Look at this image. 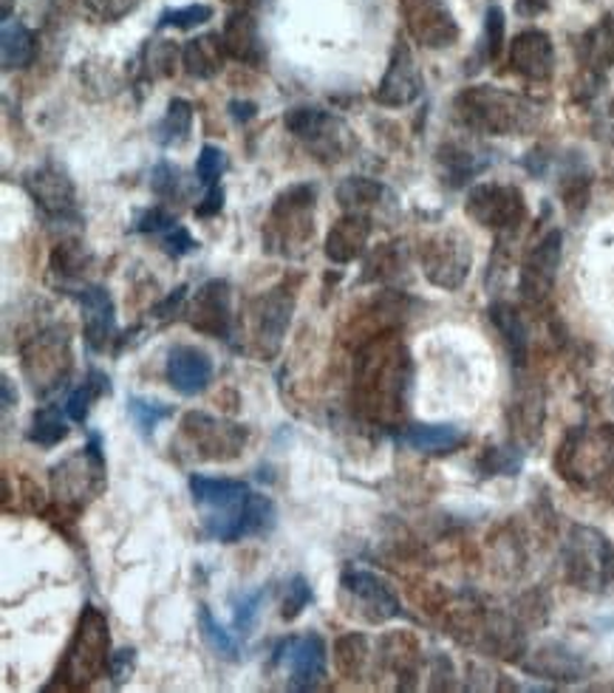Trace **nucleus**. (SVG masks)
Wrapping results in <instances>:
<instances>
[{
  "instance_id": "obj_30",
  "label": "nucleus",
  "mask_w": 614,
  "mask_h": 693,
  "mask_svg": "<svg viewBox=\"0 0 614 693\" xmlns=\"http://www.w3.org/2000/svg\"><path fill=\"white\" fill-rule=\"evenodd\" d=\"M437 165L442 170L445 185L461 187L467 182H474L479 173L490 167V159L479 150L467 148V145H442L437 154Z\"/></svg>"
},
{
  "instance_id": "obj_13",
  "label": "nucleus",
  "mask_w": 614,
  "mask_h": 693,
  "mask_svg": "<svg viewBox=\"0 0 614 693\" xmlns=\"http://www.w3.org/2000/svg\"><path fill=\"white\" fill-rule=\"evenodd\" d=\"M272 663L286 668V680L292 691H318L329 676V648L327 640L318 632L298 634L277 643Z\"/></svg>"
},
{
  "instance_id": "obj_48",
  "label": "nucleus",
  "mask_w": 614,
  "mask_h": 693,
  "mask_svg": "<svg viewBox=\"0 0 614 693\" xmlns=\"http://www.w3.org/2000/svg\"><path fill=\"white\" fill-rule=\"evenodd\" d=\"M213 18V9L204 3H193L185 9H167L159 18V29H196V26L207 23Z\"/></svg>"
},
{
  "instance_id": "obj_9",
  "label": "nucleus",
  "mask_w": 614,
  "mask_h": 693,
  "mask_svg": "<svg viewBox=\"0 0 614 693\" xmlns=\"http://www.w3.org/2000/svg\"><path fill=\"white\" fill-rule=\"evenodd\" d=\"M340 603H343L345 614L371 623V626H382L402 614V601L391 583L377 572L354 569V566H349L340 575Z\"/></svg>"
},
{
  "instance_id": "obj_4",
  "label": "nucleus",
  "mask_w": 614,
  "mask_h": 693,
  "mask_svg": "<svg viewBox=\"0 0 614 693\" xmlns=\"http://www.w3.org/2000/svg\"><path fill=\"white\" fill-rule=\"evenodd\" d=\"M561 479L581 490L603 485L614 472V428L612 424H581L572 428L555 456Z\"/></svg>"
},
{
  "instance_id": "obj_42",
  "label": "nucleus",
  "mask_w": 614,
  "mask_h": 693,
  "mask_svg": "<svg viewBox=\"0 0 614 693\" xmlns=\"http://www.w3.org/2000/svg\"><path fill=\"white\" fill-rule=\"evenodd\" d=\"M510 419L527 442H535L540 424H544V399H540V393L533 391V388H524L518 393L516 406L510 408Z\"/></svg>"
},
{
  "instance_id": "obj_38",
  "label": "nucleus",
  "mask_w": 614,
  "mask_h": 693,
  "mask_svg": "<svg viewBox=\"0 0 614 693\" xmlns=\"http://www.w3.org/2000/svg\"><path fill=\"white\" fill-rule=\"evenodd\" d=\"M173 413H176V406H170V402H162V399H154V397H130L128 399L130 422H134V428L139 430L145 439H148V436H154V430L159 428L162 422L173 419Z\"/></svg>"
},
{
  "instance_id": "obj_33",
  "label": "nucleus",
  "mask_w": 614,
  "mask_h": 693,
  "mask_svg": "<svg viewBox=\"0 0 614 693\" xmlns=\"http://www.w3.org/2000/svg\"><path fill=\"white\" fill-rule=\"evenodd\" d=\"M35 57H38L35 35L20 20H3V31H0V60H3V71L29 68L35 62Z\"/></svg>"
},
{
  "instance_id": "obj_49",
  "label": "nucleus",
  "mask_w": 614,
  "mask_h": 693,
  "mask_svg": "<svg viewBox=\"0 0 614 693\" xmlns=\"http://www.w3.org/2000/svg\"><path fill=\"white\" fill-rule=\"evenodd\" d=\"M150 191L162 198H173L176 202L182 196V173L178 167H173L170 162H159L150 173Z\"/></svg>"
},
{
  "instance_id": "obj_7",
  "label": "nucleus",
  "mask_w": 614,
  "mask_h": 693,
  "mask_svg": "<svg viewBox=\"0 0 614 693\" xmlns=\"http://www.w3.org/2000/svg\"><path fill=\"white\" fill-rule=\"evenodd\" d=\"M564 572L575 589L606 592L614 583V546L601 529L575 524L564 540Z\"/></svg>"
},
{
  "instance_id": "obj_11",
  "label": "nucleus",
  "mask_w": 614,
  "mask_h": 693,
  "mask_svg": "<svg viewBox=\"0 0 614 693\" xmlns=\"http://www.w3.org/2000/svg\"><path fill=\"white\" fill-rule=\"evenodd\" d=\"M318 202V187L314 185H295L283 191L275 198L270 224H266V244L272 252L286 255L289 250L303 246L312 241V209Z\"/></svg>"
},
{
  "instance_id": "obj_35",
  "label": "nucleus",
  "mask_w": 614,
  "mask_h": 693,
  "mask_svg": "<svg viewBox=\"0 0 614 693\" xmlns=\"http://www.w3.org/2000/svg\"><path fill=\"white\" fill-rule=\"evenodd\" d=\"M111 393V377L105 374V371L91 369L86 374V380L75 388V391L68 393L66 399V413L71 422H86L88 413H91L94 402H99L103 397Z\"/></svg>"
},
{
  "instance_id": "obj_51",
  "label": "nucleus",
  "mask_w": 614,
  "mask_h": 693,
  "mask_svg": "<svg viewBox=\"0 0 614 693\" xmlns=\"http://www.w3.org/2000/svg\"><path fill=\"white\" fill-rule=\"evenodd\" d=\"M173 227H176V215H173L170 209L159 207V204H156V207L142 209L134 222V233H162V230H173Z\"/></svg>"
},
{
  "instance_id": "obj_16",
  "label": "nucleus",
  "mask_w": 614,
  "mask_h": 693,
  "mask_svg": "<svg viewBox=\"0 0 614 693\" xmlns=\"http://www.w3.org/2000/svg\"><path fill=\"white\" fill-rule=\"evenodd\" d=\"M465 209L476 224L496 230V233H513L527 215L524 193L518 187L496 185V182L476 185L474 191L467 193Z\"/></svg>"
},
{
  "instance_id": "obj_45",
  "label": "nucleus",
  "mask_w": 614,
  "mask_h": 693,
  "mask_svg": "<svg viewBox=\"0 0 614 693\" xmlns=\"http://www.w3.org/2000/svg\"><path fill=\"white\" fill-rule=\"evenodd\" d=\"M266 601V589H252V592H241L238 597L233 601V626L235 632L250 634L259 623L261 606Z\"/></svg>"
},
{
  "instance_id": "obj_22",
  "label": "nucleus",
  "mask_w": 614,
  "mask_h": 693,
  "mask_svg": "<svg viewBox=\"0 0 614 693\" xmlns=\"http://www.w3.org/2000/svg\"><path fill=\"white\" fill-rule=\"evenodd\" d=\"M522 668L529 676H538V680L547 682H581L592 671L584 656L564 643L538 645L533 654H527V660H522Z\"/></svg>"
},
{
  "instance_id": "obj_14",
  "label": "nucleus",
  "mask_w": 614,
  "mask_h": 693,
  "mask_svg": "<svg viewBox=\"0 0 614 693\" xmlns=\"http://www.w3.org/2000/svg\"><path fill=\"white\" fill-rule=\"evenodd\" d=\"M283 125L295 139H301L320 162H340L349 154L351 134L334 114L320 108H292Z\"/></svg>"
},
{
  "instance_id": "obj_18",
  "label": "nucleus",
  "mask_w": 614,
  "mask_h": 693,
  "mask_svg": "<svg viewBox=\"0 0 614 693\" xmlns=\"http://www.w3.org/2000/svg\"><path fill=\"white\" fill-rule=\"evenodd\" d=\"M185 320L191 329L207 338H233V289L227 281L215 277L196 289L185 309Z\"/></svg>"
},
{
  "instance_id": "obj_32",
  "label": "nucleus",
  "mask_w": 614,
  "mask_h": 693,
  "mask_svg": "<svg viewBox=\"0 0 614 693\" xmlns=\"http://www.w3.org/2000/svg\"><path fill=\"white\" fill-rule=\"evenodd\" d=\"M224 57L230 55L224 38H218V35H202V38L185 43V51H182L187 75L196 77V80H209V77L218 75L224 68Z\"/></svg>"
},
{
  "instance_id": "obj_27",
  "label": "nucleus",
  "mask_w": 614,
  "mask_h": 693,
  "mask_svg": "<svg viewBox=\"0 0 614 693\" xmlns=\"http://www.w3.org/2000/svg\"><path fill=\"white\" fill-rule=\"evenodd\" d=\"M419 645L408 632H391L380 640V665L391 671L400 687H413L419 674Z\"/></svg>"
},
{
  "instance_id": "obj_36",
  "label": "nucleus",
  "mask_w": 614,
  "mask_h": 693,
  "mask_svg": "<svg viewBox=\"0 0 614 693\" xmlns=\"http://www.w3.org/2000/svg\"><path fill=\"white\" fill-rule=\"evenodd\" d=\"M68 413L60 411V408L49 406V408H38V411L31 413V422L29 430H26V439L31 445H38V448L51 450L57 448L60 442L68 439V422H66Z\"/></svg>"
},
{
  "instance_id": "obj_17",
  "label": "nucleus",
  "mask_w": 614,
  "mask_h": 693,
  "mask_svg": "<svg viewBox=\"0 0 614 693\" xmlns=\"http://www.w3.org/2000/svg\"><path fill=\"white\" fill-rule=\"evenodd\" d=\"M26 191L31 202L38 204L46 222L75 224L80 222V207H77L75 182L68 173L57 165H40L26 176Z\"/></svg>"
},
{
  "instance_id": "obj_56",
  "label": "nucleus",
  "mask_w": 614,
  "mask_h": 693,
  "mask_svg": "<svg viewBox=\"0 0 614 693\" xmlns=\"http://www.w3.org/2000/svg\"><path fill=\"white\" fill-rule=\"evenodd\" d=\"M255 114H259V105L250 103V99H233V103H230V117H233L235 123H250Z\"/></svg>"
},
{
  "instance_id": "obj_47",
  "label": "nucleus",
  "mask_w": 614,
  "mask_h": 693,
  "mask_svg": "<svg viewBox=\"0 0 614 693\" xmlns=\"http://www.w3.org/2000/svg\"><path fill=\"white\" fill-rule=\"evenodd\" d=\"M224 170H227V154L215 145H204L202 154L196 159V178L204 187H213L222 182Z\"/></svg>"
},
{
  "instance_id": "obj_58",
  "label": "nucleus",
  "mask_w": 614,
  "mask_h": 693,
  "mask_svg": "<svg viewBox=\"0 0 614 693\" xmlns=\"http://www.w3.org/2000/svg\"><path fill=\"white\" fill-rule=\"evenodd\" d=\"M516 7L524 18H535V14H540L549 7V0H518Z\"/></svg>"
},
{
  "instance_id": "obj_25",
  "label": "nucleus",
  "mask_w": 614,
  "mask_h": 693,
  "mask_svg": "<svg viewBox=\"0 0 614 693\" xmlns=\"http://www.w3.org/2000/svg\"><path fill=\"white\" fill-rule=\"evenodd\" d=\"M510 66L527 80L544 82L555 71V49L547 31H522L510 46Z\"/></svg>"
},
{
  "instance_id": "obj_54",
  "label": "nucleus",
  "mask_w": 614,
  "mask_h": 693,
  "mask_svg": "<svg viewBox=\"0 0 614 693\" xmlns=\"http://www.w3.org/2000/svg\"><path fill=\"white\" fill-rule=\"evenodd\" d=\"M224 207V191L218 185L207 187V196L196 204V215L198 218H213V215L222 213Z\"/></svg>"
},
{
  "instance_id": "obj_28",
  "label": "nucleus",
  "mask_w": 614,
  "mask_h": 693,
  "mask_svg": "<svg viewBox=\"0 0 614 693\" xmlns=\"http://www.w3.org/2000/svg\"><path fill=\"white\" fill-rule=\"evenodd\" d=\"M402 445L411 448L413 453L425 456H450L459 448H465L467 436L465 430H459L456 424H411V428L402 430Z\"/></svg>"
},
{
  "instance_id": "obj_29",
  "label": "nucleus",
  "mask_w": 614,
  "mask_h": 693,
  "mask_svg": "<svg viewBox=\"0 0 614 693\" xmlns=\"http://www.w3.org/2000/svg\"><path fill=\"white\" fill-rule=\"evenodd\" d=\"M490 323L496 325L498 338L504 340V349L510 354L513 365L524 369L529 360V332L524 325L518 309H513L510 303H493L490 306Z\"/></svg>"
},
{
  "instance_id": "obj_15",
  "label": "nucleus",
  "mask_w": 614,
  "mask_h": 693,
  "mask_svg": "<svg viewBox=\"0 0 614 693\" xmlns=\"http://www.w3.org/2000/svg\"><path fill=\"white\" fill-rule=\"evenodd\" d=\"M422 270L433 286L439 289H459L470 275V264H474V252H470V241L456 230H445V233L430 235L422 244Z\"/></svg>"
},
{
  "instance_id": "obj_24",
  "label": "nucleus",
  "mask_w": 614,
  "mask_h": 693,
  "mask_svg": "<svg viewBox=\"0 0 614 693\" xmlns=\"http://www.w3.org/2000/svg\"><path fill=\"white\" fill-rule=\"evenodd\" d=\"M82 309V334H86V345L94 354H103L111 345L114 334H117V309H114L108 289L103 286H86L77 295Z\"/></svg>"
},
{
  "instance_id": "obj_12",
  "label": "nucleus",
  "mask_w": 614,
  "mask_h": 693,
  "mask_svg": "<svg viewBox=\"0 0 614 693\" xmlns=\"http://www.w3.org/2000/svg\"><path fill=\"white\" fill-rule=\"evenodd\" d=\"M292 312H295V295L286 286L272 289L259 301H252L250 312H246V325H250V343L255 357L272 360L281 351L289 323H292Z\"/></svg>"
},
{
  "instance_id": "obj_43",
  "label": "nucleus",
  "mask_w": 614,
  "mask_h": 693,
  "mask_svg": "<svg viewBox=\"0 0 614 693\" xmlns=\"http://www.w3.org/2000/svg\"><path fill=\"white\" fill-rule=\"evenodd\" d=\"M612 20L601 23L597 29H592L589 35L584 38V46H581V57L589 68L595 71H603L608 62L614 60V31H612Z\"/></svg>"
},
{
  "instance_id": "obj_23",
  "label": "nucleus",
  "mask_w": 614,
  "mask_h": 693,
  "mask_svg": "<svg viewBox=\"0 0 614 693\" xmlns=\"http://www.w3.org/2000/svg\"><path fill=\"white\" fill-rule=\"evenodd\" d=\"M165 377L173 391H178L182 397H196V393L207 391V385L213 382V360L207 351L196 349V345H173L167 351Z\"/></svg>"
},
{
  "instance_id": "obj_52",
  "label": "nucleus",
  "mask_w": 614,
  "mask_h": 693,
  "mask_svg": "<svg viewBox=\"0 0 614 693\" xmlns=\"http://www.w3.org/2000/svg\"><path fill=\"white\" fill-rule=\"evenodd\" d=\"M136 668V648H119L111 654V663H108V676H111L114 685H125V682L134 676Z\"/></svg>"
},
{
  "instance_id": "obj_6",
  "label": "nucleus",
  "mask_w": 614,
  "mask_h": 693,
  "mask_svg": "<svg viewBox=\"0 0 614 693\" xmlns=\"http://www.w3.org/2000/svg\"><path fill=\"white\" fill-rule=\"evenodd\" d=\"M187 490L202 513L204 535L218 544H235L241 513H244L246 498L252 492L250 485L241 479H227V476L193 472L187 479Z\"/></svg>"
},
{
  "instance_id": "obj_46",
  "label": "nucleus",
  "mask_w": 614,
  "mask_h": 693,
  "mask_svg": "<svg viewBox=\"0 0 614 693\" xmlns=\"http://www.w3.org/2000/svg\"><path fill=\"white\" fill-rule=\"evenodd\" d=\"M312 583L306 575H295L286 583V595H283L281 617L283 619H298L303 614V608L312 603Z\"/></svg>"
},
{
  "instance_id": "obj_3",
  "label": "nucleus",
  "mask_w": 614,
  "mask_h": 693,
  "mask_svg": "<svg viewBox=\"0 0 614 693\" xmlns=\"http://www.w3.org/2000/svg\"><path fill=\"white\" fill-rule=\"evenodd\" d=\"M105 472H108V467H105L103 439L91 430L86 448L68 453L49 470L51 498L60 507V513H68L75 518L88 504L97 501L105 492V485H108Z\"/></svg>"
},
{
  "instance_id": "obj_57",
  "label": "nucleus",
  "mask_w": 614,
  "mask_h": 693,
  "mask_svg": "<svg viewBox=\"0 0 614 693\" xmlns=\"http://www.w3.org/2000/svg\"><path fill=\"white\" fill-rule=\"evenodd\" d=\"M0 391H3V413H12V408L18 406V391H14V385H12V377L3 374V385H0Z\"/></svg>"
},
{
  "instance_id": "obj_60",
  "label": "nucleus",
  "mask_w": 614,
  "mask_h": 693,
  "mask_svg": "<svg viewBox=\"0 0 614 693\" xmlns=\"http://www.w3.org/2000/svg\"><path fill=\"white\" fill-rule=\"evenodd\" d=\"M233 7H252V3H259V0H227Z\"/></svg>"
},
{
  "instance_id": "obj_53",
  "label": "nucleus",
  "mask_w": 614,
  "mask_h": 693,
  "mask_svg": "<svg viewBox=\"0 0 614 693\" xmlns=\"http://www.w3.org/2000/svg\"><path fill=\"white\" fill-rule=\"evenodd\" d=\"M162 246H165L167 255H173V258H182V255H191L193 250H198V241L193 238L191 230L187 227H173L167 230V235L162 238Z\"/></svg>"
},
{
  "instance_id": "obj_5",
  "label": "nucleus",
  "mask_w": 614,
  "mask_h": 693,
  "mask_svg": "<svg viewBox=\"0 0 614 693\" xmlns=\"http://www.w3.org/2000/svg\"><path fill=\"white\" fill-rule=\"evenodd\" d=\"M111 663V628L97 606L88 603L77 619L75 637L68 643L57 682L68 687H88L99 676L108 674Z\"/></svg>"
},
{
  "instance_id": "obj_26",
  "label": "nucleus",
  "mask_w": 614,
  "mask_h": 693,
  "mask_svg": "<svg viewBox=\"0 0 614 693\" xmlns=\"http://www.w3.org/2000/svg\"><path fill=\"white\" fill-rule=\"evenodd\" d=\"M371 235L369 215L345 213L327 235V258L332 264H351L366 252Z\"/></svg>"
},
{
  "instance_id": "obj_44",
  "label": "nucleus",
  "mask_w": 614,
  "mask_h": 693,
  "mask_svg": "<svg viewBox=\"0 0 614 693\" xmlns=\"http://www.w3.org/2000/svg\"><path fill=\"white\" fill-rule=\"evenodd\" d=\"M524 467V453L516 445H504V448H487L479 459V472L485 479L493 476H516Z\"/></svg>"
},
{
  "instance_id": "obj_37",
  "label": "nucleus",
  "mask_w": 614,
  "mask_h": 693,
  "mask_svg": "<svg viewBox=\"0 0 614 693\" xmlns=\"http://www.w3.org/2000/svg\"><path fill=\"white\" fill-rule=\"evenodd\" d=\"M366 665H369V640H366V634L351 632L338 637V643H334V668L345 680H360Z\"/></svg>"
},
{
  "instance_id": "obj_2",
  "label": "nucleus",
  "mask_w": 614,
  "mask_h": 693,
  "mask_svg": "<svg viewBox=\"0 0 614 693\" xmlns=\"http://www.w3.org/2000/svg\"><path fill=\"white\" fill-rule=\"evenodd\" d=\"M454 108L461 125L487 136L527 134L540 119L538 105L529 103L527 97L493 86L465 88L456 97Z\"/></svg>"
},
{
  "instance_id": "obj_59",
  "label": "nucleus",
  "mask_w": 614,
  "mask_h": 693,
  "mask_svg": "<svg viewBox=\"0 0 614 693\" xmlns=\"http://www.w3.org/2000/svg\"><path fill=\"white\" fill-rule=\"evenodd\" d=\"M603 139L612 141L614 145V103L608 105V111H606V128H603Z\"/></svg>"
},
{
  "instance_id": "obj_10",
  "label": "nucleus",
  "mask_w": 614,
  "mask_h": 693,
  "mask_svg": "<svg viewBox=\"0 0 614 693\" xmlns=\"http://www.w3.org/2000/svg\"><path fill=\"white\" fill-rule=\"evenodd\" d=\"M182 436L193 456L204 461H233L250 445V428L233 419L213 417L204 411H187L182 417Z\"/></svg>"
},
{
  "instance_id": "obj_21",
  "label": "nucleus",
  "mask_w": 614,
  "mask_h": 693,
  "mask_svg": "<svg viewBox=\"0 0 614 693\" xmlns=\"http://www.w3.org/2000/svg\"><path fill=\"white\" fill-rule=\"evenodd\" d=\"M408 29L425 49H448L459 38V26L442 0H408Z\"/></svg>"
},
{
  "instance_id": "obj_31",
  "label": "nucleus",
  "mask_w": 614,
  "mask_h": 693,
  "mask_svg": "<svg viewBox=\"0 0 614 693\" xmlns=\"http://www.w3.org/2000/svg\"><path fill=\"white\" fill-rule=\"evenodd\" d=\"M224 46H227V55L235 57L238 62L246 66H259L264 60V43H261L259 23L250 18V14H233L227 20V29H224Z\"/></svg>"
},
{
  "instance_id": "obj_39",
  "label": "nucleus",
  "mask_w": 614,
  "mask_h": 693,
  "mask_svg": "<svg viewBox=\"0 0 614 693\" xmlns=\"http://www.w3.org/2000/svg\"><path fill=\"white\" fill-rule=\"evenodd\" d=\"M198 634H202L204 645H207L209 651H213L215 656H222V660H230V663H235L241 654L238 648V640L233 637V634H227V628L215 619V614L209 612L207 606H198Z\"/></svg>"
},
{
  "instance_id": "obj_40",
  "label": "nucleus",
  "mask_w": 614,
  "mask_h": 693,
  "mask_svg": "<svg viewBox=\"0 0 614 693\" xmlns=\"http://www.w3.org/2000/svg\"><path fill=\"white\" fill-rule=\"evenodd\" d=\"M193 130V105L187 99H173L167 105V114L162 123L156 125V141L170 148V145H182Z\"/></svg>"
},
{
  "instance_id": "obj_20",
  "label": "nucleus",
  "mask_w": 614,
  "mask_h": 693,
  "mask_svg": "<svg viewBox=\"0 0 614 693\" xmlns=\"http://www.w3.org/2000/svg\"><path fill=\"white\" fill-rule=\"evenodd\" d=\"M419 94H422V75H419L411 49L400 40V43L393 46L386 77H382V82L377 86L374 99L382 105V108H406V105L417 103Z\"/></svg>"
},
{
  "instance_id": "obj_8",
  "label": "nucleus",
  "mask_w": 614,
  "mask_h": 693,
  "mask_svg": "<svg viewBox=\"0 0 614 693\" xmlns=\"http://www.w3.org/2000/svg\"><path fill=\"white\" fill-rule=\"evenodd\" d=\"M20 365L35 397H49V393L66 388L75 357H71V340L60 329H46L38 338H31L20 351Z\"/></svg>"
},
{
  "instance_id": "obj_1",
  "label": "nucleus",
  "mask_w": 614,
  "mask_h": 693,
  "mask_svg": "<svg viewBox=\"0 0 614 693\" xmlns=\"http://www.w3.org/2000/svg\"><path fill=\"white\" fill-rule=\"evenodd\" d=\"M411 391V357L391 334H377L357 349L354 391L357 411L377 424H393L406 413Z\"/></svg>"
},
{
  "instance_id": "obj_19",
  "label": "nucleus",
  "mask_w": 614,
  "mask_h": 693,
  "mask_svg": "<svg viewBox=\"0 0 614 693\" xmlns=\"http://www.w3.org/2000/svg\"><path fill=\"white\" fill-rule=\"evenodd\" d=\"M561 252H564V235H561V230H549L527 252V258L522 264V281H518V289H522V295L527 301L538 303L553 292L561 266Z\"/></svg>"
},
{
  "instance_id": "obj_34",
  "label": "nucleus",
  "mask_w": 614,
  "mask_h": 693,
  "mask_svg": "<svg viewBox=\"0 0 614 693\" xmlns=\"http://www.w3.org/2000/svg\"><path fill=\"white\" fill-rule=\"evenodd\" d=\"M277 527V507L270 496L264 492H250L246 507L241 513L238 533H235V544L246 538H264Z\"/></svg>"
},
{
  "instance_id": "obj_50",
  "label": "nucleus",
  "mask_w": 614,
  "mask_h": 693,
  "mask_svg": "<svg viewBox=\"0 0 614 693\" xmlns=\"http://www.w3.org/2000/svg\"><path fill=\"white\" fill-rule=\"evenodd\" d=\"M485 60H496L504 46V12L498 7L487 9L485 18Z\"/></svg>"
},
{
  "instance_id": "obj_55",
  "label": "nucleus",
  "mask_w": 614,
  "mask_h": 693,
  "mask_svg": "<svg viewBox=\"0 0 614 693\" xmlns=\"http://www.w3.org/2000/svg\"><path fill=\"white\" fill-rule=\"evenodd\" d=\"M185 292H187V286H178L176 292H170V295H167L159 306H154V318L170 320L173 314H178V309L185 306Z\"/></svg>"
},
{
  "instance_id": "obj_41",
  "label": "nucleus",
  "mask_w": 614,
  "mask_h": 693,
  "mask_svg": "<svg viewBox=\"0 0 614 693\" xmlns=\"http://www.w3.org/2000/svg\"><path fill=\"white\" fill-rule=\"evenodd\" d=\"M386 187L374 178H363V176H351L345 178L343 185L338 187V202L343 204L345 213H363L369 207H374L377 202L382 198Z\"/></svg>"
}]
</instances>
